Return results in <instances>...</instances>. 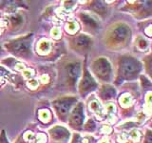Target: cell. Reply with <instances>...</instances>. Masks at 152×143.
I'll return each instance as SVG.
<instances>
[{
	"label": "cell",
	"instance_id": "1",
	"mask_svg": "<svg viewBox=\"0 0 152 143\" xmlns=\"http://www.w3.org/2000/svg\"><path fill=\"white\" fill-rule=\"evenodd\" d=\"M142 70V65L133 56L124 55L121 56L118 62V72L116 82L121 83L125 80H131L137 77Z\"/></svg>",
	"mask_w": 152,
	"mask_h": 143
},
{
	"label": "cell",
	"instance_id": "2",
	"mask_svg": "<svg viewBox=\"0 0 152 143\" xmlns=\"http://www.w3.org/2000/svg\"><path fill=\"white\" fill-rule=\"evenodd\" d=\"M130 37V28L125 23H118L109 30L107 35V44L109 48H121L127 44Z\"/></svg>",
	"mask_w": 152,
	"mask_h": 143
},
{
	"label": "cell",
	"instance_id": "3",
	"mask_svg": "<svg viewBox=\"0 0 152 143\" xmlns=\"http://www.w3.org/2000/svg\"><path fill=\"white\" fill-rule=\"evenodd\" d=\"M31 43L32 33H28L25 36H21L16 39L9 41L5 44V47L13 55L21 57V58H28L31 55Z\"/></svg>",
	"mask_w": 152,
	"mask_h": 143
},
{
	"label": "cell",
	"instance_id": "4",
	"mask_svg": "<svg viewBox=\"0 0 152 143\" xmlns=\"http://www.w3.org/2000/svg\"><path fill=\"white\" fill-rule=\"evenodd\" d=\"M91 70L96 77L104 82H108L111 78V66L104 57L95 59L91 64Z\"/></svg>",
	"mask_w": 152,
	"mask_h": 143
},
{
	"label": "cell",
	"instance_id": "5",
	"mask_svg": "<svg viewBox=\"0 0 152 143\" xmlns=\"http://www.w3.org/2000/svg\"><path fill=\"white\" fill-rule=\"evenodd\" d=\"M76 101H77V98L66 97L58 98L52 102V106H53L60 120L66 121V119L68 118V116L70 112L71 107L73 106V104Z\"/></svg>",
	"mask_w": 152,
	"mask_h": 143
},
{
	"label": "cell",
	"instance_id": "6",
	"mask_svg": "<svg viewBox=\"0 0 152 143\" xmlns=\"http://www.w3.org/2000/svg\"><path fill=\"white\" fill-rule=\"evenodd\" d=\"M93 41L89 36L80 33L70 39V47L79 54H84L92 47Z\"/></svg>",
	"mask_w": 152,
	"mask_h": 143
},
{
	"label": "cell",
	"instance_id": "7",
	"mask_svg": "<svg viewBox=\"0 0 152 143\" xmlns=\"http://www.w3.org/2000/svg\"><path fill=\"white\" fill-rule=\"evenodd\" d=\"M97 88V83L94 78L89 74V72L87 69V66H84L83 77L79 84V92L82 97H86L88 93L93 92Z\"/></svg>",
	"mask_w": 152,
	"mask_h": 143
},
{
	"label": "cell",
	"instance_id": "8",
	"mask_svg": "<svg viewBox=\"0 0 152 143\" xmlns=\"http://www.w3.org/2000/svg\"><path fill=\"white\" fill-rule=\"evenodd\" d=\"M81 73V64L80 62H70L66 64L64 69L65 74V80L66 81L68 85L74 86L77 82L78 77Z\"/></svg>",
	"mask_w": 152,
	"mask_h": 143
},
{
	"label": "cell",
	"instance_id": "9",
	"mask_svg": "<svg viewBox=\"0 0 152 143\" xmlns=\"http://www.w3.org/2000/svg\"><path fill=\"white\" fill-rule=\"evenodd\" d=\"M84 106L82 103H79L76 105L75 108L73 109L72 113H71L70 116L69 117V124L71 128L75 129V130H81L84 123Z\"/></svg>",
	"mask_w": 152,
	"mask_h": 143
},
{
	"label": "cell",
	"instance_id": "10",
	"mask_svg": "<svg viewBox=\"0 0 152 143\" xmlns=\"http://www.w3.org/2000/svg\"><path fill=\"white\" fill-rule=\"evenodd\" d=\"M50 133L52 139H54L55 142L58 143L65 142L69 137V132L66 129L60 126H56L54 128H52L50 131Z\"/></svg>",
	"mask_w": 152,
	"mask_h": 143
},
{
	"label": "cell",
	"instance_id": "11",
	"mask_svg": "<svg viewBox=\"0 0 152 143\" xmlns=\"http://www.w3.org/2000/svg\"><path fill=\"white\" fill-rule=\"evenodd\" d=\"M79 16H80L81 21H82V23H83V25L86 27L87 30L92 32V31L97 30V29L99 28L98 22L95 20L93 17L90 16L89 14L82 13L79 14Z\"/></svg>",
	"mask_w": 152,
	"mask_h": 143
},
{
	"label": "cell",
	"instance_id": "12",
	"mask_svg": "<svg viewBox=\"0 0 152 143\" xmlns=\"http://www.w3.org/2000/svg\"><path fill=\"white\" fill-rule=\"evenodd\" d=\"M90 9L95 12L100 16L104 17L108 13V9L107 4H104L102 1H92L90 2Z\"/></svg>",
	"mask_w": 152,
	"mask_h": 143
},
{
	"label": "cell",
	"instance_id": "13",
	"mask_svg": "<svg viewBox=\"0 0 152 143\" xmlns=\"http://www.w3.org/2000/svg\"><path fill=\"white\" fill-rule=\"evenodd\" d=\"M115 94L116 91L113 87L108 85H104L101 89V92H100V97L104 100H108L115 97Z\"/></svg>",
	"mask_w": 152,
	"mask_h": 143
},
{
	"label": "cell",
	"instance_id": "14",
	"mask_svg": "<svg viewBox=\"0 0 152 143\" xmlns=\"http://www.w3.org/2000/svg\"><path fill=\"white\" fill-rule=\"evenodd\" d=\"M4 3L3 5H1V7L4 9V11L5 12H12V9L14 8H17V7H24V4H18V3H20V2H14V1H4L2 2Z\"/></svg>",
	"mask_w": 152,
	"mask_h": 143
},
{
	"label": "cell",
	"instance_id": "15",
	"mask_svg": "<svg viewBox=\"0 0 152 143\" xmlns=\"http://www.w3.org/2000/svg\"><path fill=\"white\" fill-rule=\"evenodd\" d=\"M22 19L23 18H22L21 15H19V14H14V15L11 16L10 20H11V22H12V27H18L23 22Z\"/></svg>",
	"mask_w": 152,
	"mask_h": 143
},
{
	"label": "cell",
	"instance_id": "16",
	"mask_svg": "<svg viewBox=\"0 0 152 143\" xmlns=\"http://www.w3.org/2000/svg\"><path fill=\"white\" fill-rule=\"evenodd\" d=\"M148 44H147V42L142 39V37H139V39H138V47L140 48V49H146Z\"/></svg>",
	"mask_w": 152,
	"mask_h": 143
},
{
	"label": "cell",
	"instance_id": "17",
	"mask_svg": "<svg viewBox=\"0 0 152 143\" xmlns=\"http://www.w3.org/2000/svg\"><path fill=\"white\" fill-rule=\"evenodd\" d=\"M85 129H86V130L89 131V132L93 131L94 129H95V124H94V122L91 120V119H90V120H88V122L87 123V125L85 126Z\"/></svg>",
	"mask_w": 152,
	"mask_h": 143
},
{
	"label": "cell",
	"instance_id": "18",
	"mask_svg": "<svg viewBox=\"0 0 152 143\" xmlns=\"http://www.w3.org/2000/svg\"><path fill=\"white\" fill-rule=\"evenodd\" d=\"M0 143H10V141L7 138V136H6V133H5L4 130H2L1 133H0Z\"/></svg>",
	"mask_w": 152,
	"mask_h": 143
},
{
	"label": "cell",
	"instance_id": "19",
	"mask_svg": "<svg viewBox=\"0 0 152 143\" xmlns=\"http://www.w3.org/2000/svg\"><path fill=\"white\" fill-rule=\"evenodd\" d=\"M4 74H9V72L4 69L3 67H0V75H4Z\"/></svg>",
	"mask_w": 152,
	"mask_h": 143
},
{
	"label": "cell",
	"instance_id": "20",
	"mask_svg": "<svg viewBox=\"0 0 152 143\" xmlns=\"http://www.w3.org/2000/svg\"><path fill=\"white\" fill-rule=\"evenodd\" d=\"M15 143H24V142H23V138H22V136H19V137L17 138V140L15 141Z\"/></svg>",
	"mask_w": 152,
	"mask_h": 143
},
{
	"label": "cell",
	"instance_id": "21",
	"mask_svg": "<svg viewBox=\"0 0 152 143\" xmlns=\"http://www.w3.org/2000/svg\"><path fill=\"white\" fill-rule=\"evenodd\" d=\"M77 138H78V136H75L74 138H73V140H72V143H78V142H77V141H78V140H77Z\"/></svg>",
	"mask_w": 152,
	"mask_h": 143
},
{
	"label": "cell",
	"instance_id": "22",
	"mask_svg": "<svg viewBox=\"0 0 152 143\" xmlns=\"http://www.w3.org/2000/svg\"><path fill=\"white\" fill-rule=\"evenodd\" d=\"M1 52H1V47H0V55H1Z\"/></svg>",
	"mask_w": 152,
	"mask_h": 143
}]
</instances>
